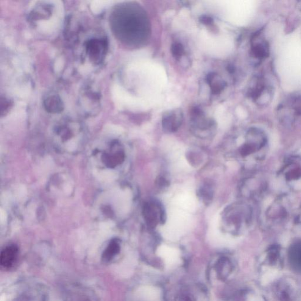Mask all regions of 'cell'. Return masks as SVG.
Returning a JSON list of instances; mask_svg holds the SVG:
<instances>
[{"mask_svg": "<svg viewBox=\"0 0 301 301\" xmlns=\"http://www.w3.org/2000/svg\"><path fill=\"white\" fill-rule=\"evenodd\" d=\"M251 53L257 60L266 59L269 55V44L261 33H256L251 40Z\"/></svg>", "mask_w": 301, "mask_h": 301, "instance_id": "6", "label": "cell"}, {"mask_svg": "<svg viewBox=\"0 0 301 301\" xmlns=\"http://www.w3.org/2000/svg\"><path fill=\"white\" fill-rule=\"evenodd\" d=\"M141 294L137 301H165L163 289L154 284L141 286Z\"/></svg>", "mask_w": 301, "mask_h": 301, "instance_id": "10", "label": "cell"}, {"mask_svg": "<svg viewBox=\"0 0 301 301\" xmlns=\"http://www.w3.org/2000/svg\"><path fill=\"white\" fill-rule=\"evenodd\" d=\"M200 21L205 26H212L214 24L213 19L208 16H202L200 18Z\"/></svg>", "mask_w": 301, "mask_h": 301, "instance_id": "22", "label": "cell"}, {"mask_svg": "<svg viewBox=\"0 0 301 301\" xmlns=\"http://www.w3.org/2000/svg\"><path fill=\"white\" fill-rule=\"evenodd\" d=\"M200 196L202 198L203 200L210 201L212 199V197H213V191L211 190V188L210 187H205L202 188L200 189Z\"/></svg>", "mask_w": 301, "mask_h": 301, "instance_id": "21", "label": "cell"}, {"mask_svg": "<svg viewBox=\"0 0 301 301\" xmlns=\"http://www.w3.org/2000/svg\"><path fill=\"white\" fill-rule=\"evenodd\" d=\"M87 52L90 60L94 63L102 62L107 54L108 43L104 38H93L87 43Z\"/></svg>", "mask_w": 301, "mask_h": 301, "instance_id": "4", "label": "cell"}, {"mask_svg": "<svg viewBox=\"0 0 301 301\" xmlns=\"http://www.w3.org/2000/svg\"><path fill=\"white\" fill-rule=\"evenodd\" d=\"M206 295L200 286L183 287L177 292L174 301H205Z\"/></svg>", "mask_w": 301, "mask_h": 301, "instance_id": "9", "label": "cell"}, {"mask_svg": "<svg viewBox=\"0 0 301 301\" xmlns=\"http://www.w3.org/2000/svg\"><path fill=\"white\" fill-rule=\"evenodd\" d=\"M143 214L145 221L152 228H155L159 221L163 223L165 220V213L161 205L158 203H144Z\"/></svg>", "mask_w": 301, "mask_h": 301, "instance_id": "3", "label": "cell"}, {"mask_svg": "<svg viewBox=\"0 0 301 301\" xmlns=\"http://www.w3.org/2000/svg\"><path fill=\"white\" fill-rule=\"evenodd\" d=\"M227 71L230 72V74H233L235 72V68L233 66H228L227 67Z\"/></svg>", "mask_w": 301, "mask_h": 301, "instance_id": "23", "label": "cell"}, {"mask_svg": "<svg viewBox=\"0 0 301 301\" xmlns=\"http://www.w3.org/2000/svg\"><path fill=\"white\" fill-rule=\"evenodd\" d=\"M217 277L221 280H224L229 277L233 271V266L229 259L225 257L219 258L214 267Z\"/></svg>", "mask_w": 301, "mask_h": 301, "instance_id": "12", "label": "cell"}, {"mask_svg": "<svg viewBox=\"0 0 301 301\" xmlns=\"http://www.w3.org/2000/svg\"><path fill=\"white\" fill-rule=\"evenodd\" d=\"M283 199H276L269 206L267 212V219L272 221V224H280L283 222L288 212Z\"/></svg>", "mask_w": 301, "mask_h": 301, "instance_id": "8", "label": "cell"}, {"mask_svg": "<svg viewBox=\"0 0 301 301\" xmlns=\"http://www.w3.org/2000/svg\"><path fill=\"white\" fill-rule=\"evenodd\" d=\"M297 222L298 224L301 226V208L300 209L299 213H298L297 217Z\"/></svg>", "mask_w": 301, "mask_h": 301, "instance_id": "24", "label": "cell"}, {"mask_svg": "<svg viewBox=\"0 0 301 301\" xmlns=\"http://www.w3.org/2000/svg\"><path fill=\"white\" fill-rule=\"evenodd\" d=\"M291 260L301 267V242L295 244L291 250Z\"/></svg>", "mask_w": 301, "mask_h": 301, "instance_id": "18", "label": "cell"}, {"mask_svg": "<svg viewBox=\"0 0 301 301\" xmlns=\"http://www.w3.org/2000/svg\"><path fill=\"white\" fill-rule=\"evenodd\" d=\"M207 82L214 95L221 94L227 86V83L216 72H211L207 75Z\"/></svg>", "mask_w": 301, "mask_h": 301, "instance_id": "13", "label": "cell"}, {"mask_svg": "<svg viewBox=\"0 0 301 301\" xmlns=\"http://www.w3.org/2000/svg\"><path fill=\"white\" fill-rule=\"evenodd\" d=\"M120 244L117 239H113L105 250L102 254V260L104 262H110L113 260L115 256L120 251Z\"/></svg>", "mask_w": 301, "mask_h": 301, "instance_id": "16", "label": "cell"}, {"mask_svg": "<svg viewBox=\"0 0 301 301\" xmlns=\"http://www.w3.org/2000/svg\"><path fill=\"white\" fill-rule=\"evenodd\" d=\"M171 52L175 59L179 60L185 55L184 47L179 42H175L171 46Z\"/></svg>", "mask_w": 301, "mask_h": 301, "instance_id": "17", "label": "cell"}, {"mask_svg": "<svg viewBox=\"0 0 301 301\" xmlns=\"http://www.w3.org/2000/svg\"><path fill=\"white\" fill-rule=\"evenodd\" d=\"M184 119L183 110L180 108L169 110L164 114L162 118L163 129L168 133L177 132L182 124Z\"/></svg>", "mask_w": 301, "mask_h": 301, "instance_id": "7", "label": "cell"}, {"mask_svg": "<svg viewBox=\"0 0 301 301\" xmlns=\"http://www.w3.org/2000/svg\"><path fill=\"white\" fill-rule=\"evenodd\" d=\"M281 174L288 181L301 179V156H291L287 158L281 169Z\"/></svg>", "mask_w": 301, "mask_h": 301, "instance_id": "5", "label": "cell"}, {"mask_svg": "<svg viewBox=\"0 0 301 301\" xmlns=\"http://www.w3.org/2000/svg\"><path fill=\"white\" fill-rule=\"evenodd\" d=\"M283 288L278 289V297L281 301H291V291L288 286L283 285Z\"/></svg>", "mask_w": 301, "mask_h": 301, "instance_id": "19", "label": "cell"}, {"mask_svg": "<svg viewBox=\"0 0 301 301\" xmlns=\"http://www.w3.org/2000/svg\"><path fill=\"white\" fill-rule=\"evenodd\" d=\"M44 108L50 113H59L64 109L62 100L57 95H50L44 100Z\"/></svg>", "mask_w": 301, "mask_h": 301, "instance_id": "14", "label": "cell"}, {"mask_svg": "<svg viewBox=\"0 0 301 301\" xmlns=\"http://www.w3.org/2000/svg\"><path fill=\"white\" fill-rule=\"evenodd\" d=\"M18 249L15 245H10L2 250L0 255V264L5 269L12 268L17 261Z\"/></svg>", "mask_w": 301, "mask_h": 301, "instance_id": "11", "label": "cell"}, {"mask_svg": "<svg viewBox=\"0 0 301 301\" xmlns=\"http://www.w3.org/2000/svg\"><path fill=\"white\" fill-rule=\"evenodd\" d=\"M273 90L271 85L263 76H255L251 81L247 96L256 104L264 106L271 101Z\"/></svg>", "mask_w": 301, "mask_h": 301, "instance_id": "2", "label": "cell"}, {"mask_svg": "<svg viewBox=\"0 0 301 301\" xmlns=\"http://www.w3.org/2000/svg\"><path fill=\"white\" fill-rule=\"evenodd\" d=\"M279 119L284 125L292 127L301 119V94L287 97L278 106Z\"/></svg>", "mask_w": 301, "mask_h": 301, "instance_id": "1", "label": "cell"}, {"mask_svg": "<svg viewBox=\"0 0 301 301\" xmlns=\"http://www.w3.org/2000/svg\"><path fill=\"white\" fill-rule=\"evenodd\" d=\"M280 256V249L278 246H272L268 250V257L270 263L274 264L278 260Z\"/></svg>", "mask_w": 301, "mask_h": 301, "instance_id": "20", "label": "cell"}, {"mask_svg": "<svg viewBox=\"0 0 301 301\" xmlns=\"http://www.w3.org/2000/svg\"><path fill=\"white\" fill-rule=\"evenodd\" d=\"M124 159V153L120 150L105 153L102 156L103 163L109 168H114V167L119 165L123 162Z\"/></svg>", "mask_w": 301, "mask_h": 301, "instance_id": "15", "label": "cell"}]
</instances>
